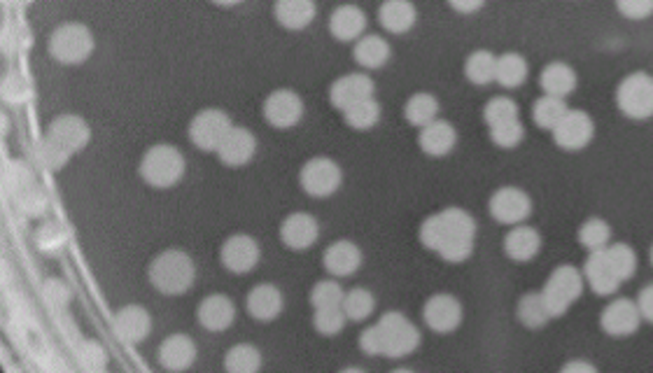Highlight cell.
<instances>
[{"mask_svg":"<svg viewBox=\"0 0 653 373\" xmlns=\"http://www.w3.org/2000/svg\"><path fill=\"white\" fill-rule=\"evenodd\" d=\"M490 138H493V143L497 147H502V150H511V147H516L525 138V129L521 124V119L493 126V129H490Z\"/></svg>","mask_w":653,"mask_h":373,"instance_id":"46","label":"cell"},{"mask_svg":"<svg viewBox=\"0 0 653 373\" xmlns=\"http://www.w3.org/2000/svg\"><path fill=\"white\" fill-rule=\"evenodd\" d=\"M362 252L355 243L350 241H336L325 250V269L336 278L350 276L360 269Z\"/></svg>","mask_w":653,"mask_h":373,"instance_id":"30","label":"cell"},{"mask_svg":"<svg viewBox=\"0 0 653 373\" xmlns=\"http://www.w3.org/2000/svg\"><path fill=\"white\" fill-rule=\"evenodd\" d=\"M47 140L66 152L68 157L82 152L91 140V129L80 115H59L47 129Z\"/></svg>","mask_w":653,"mask_h":373,"instance_id":"11","label":"cell"},{"mask_svg":"<svg viewBox=\"0 0 653 373\" xmlns=\"http://www.w3.org/2000/svg\"><path fill=\"white\" fill-rule=\"evenodd\" d=\"M304 117V101L297 91L276 89L264 101V119L273 129H292Z\"/></svg>","mask_w":653,"mask_h":373,"instance_id":"12","label":"cell"},{"mask_svg":"<svg viewBox=\"0 0 653 373\" xmlns=\"http://www.w3.org/2000/svg\"><path fill=\"white\" fill-rule=\"evenodd\" d=\"M185 157L173 145H154L140 159V175L150 187L168 189L185 175Z\"/></svg>","mask_w":653,"mask_h":373,"instance_id":"3","label":"cell"},{"mask_svg":"<svg viewBox=\"0 0 653 373\" xmlns=\"http://www.w3.org/2000/svg\"><path fill=\"white\" fill-rule=\"evenodd\" d=\"M196 360L194 341L185 334H173L159 346V362L168 371H185Z\"/></svg>","mask_w":653,"mask_h":373,"instance_id":"25","label":"cell"},{"mask_svg":"<svg viewBox=\"0 0 653 373\" xmlns=\"http://www.w3.org/2000/svg\"><path fill=\"white\" fill-rule=\"evenodd\" d=\"M222 264L231 273H248L259 262V245L252 236L236 234L222 245Z\"/></svg>","mask_w":653,"mask_h":373,"instance_id":"17","label":"cell"},{"mask_svg":"<svg viewBox=\"0 0 653 373\" xmlns=\"http://www.w3.org/2000/svg\"><path fill=\"white\" fill-rule=\"evenodd\" d=\"M584 283L586 278L581 276L574 266H560V269L551 273V278L546 280L542 294L546 304L551 308L553 318H560V315L570 311L574 301H577L581 297V292H584Z\"/></svg>","mask_w":653,"mask_h":373,"instance_id":"6","label":"cell"},{"mask_svg":"<svg viewBox=\"0 0 653 373\" xmlns=\"http://www.w3.org/2000/svg\"><path fill=\"white\" fill-rule=\"evenodd\" d=\"M467 80L476 84V87H486V84L497 80V56L486 49H479L469 56L465 63Z\"/></svg>","mask_w":653,"mask_h":373,"instance_id":"35","label":"cell"},{"mask_svg":"<svg viewBox=\"0 0 653 373\" xmlns=\"http://www.w3.org/2000/svg\"><path fill=\"white\" fill-rule=\"evenodd\" d=\"M392 49L381 35H362L355 42V61L367 70H378L390 61Z\"/></svg>","mask_w":653,"mask_h":373,"instance_id":"32","label":"cell"},{"mask_svg":"<svg viewBox=\"0 0 653 373\" xmlns=\"http://www.w3.org/2000/svg\"><path fill=\"white\" fill-rule=\"evenodd\" d=\"M367 31V14L357 5H341L336 7L329 17V33L339 42L360 40Z\"/></svg>","mask_w":653,"mask_h":373,"instance_id":"23","label":"cell"},{"mask_svg":"<svg viewBox=\"0 0 653 373\" xmlns=\"http://www.w3.org/2000/svg\"><path fill=\"white\" fill-rule=\"evenodd\" d=\"M257 152V138L252 136L250 129H243V126H231L227 138L222 140V145L217 147V157H220L222 164L231 168L245 166L248 161L255 157Z\"/></svg>","mask_w":653,"mask_h":373,"instance_id":"18","label":"cell"},{"mask_svg":"<svg viewBox=\"0 0 653 373\" xmlns=\"http://www.w3.org/2000/svg\"><path fill=\"white\" fill-rule=\"evenodd\" d=\"M346 292L341 290V285L336 280H322L311 290V304L313 308H329V306H341Z\"/></svg>","mask_w":653,"mask_h":373,"instance_id":"45","label":"cell"},{"mask_svg":"<svg viewBox=\"0 0 653 373\" xmlns=\"http://www.w3.org/2000/svg\"><path fill=\"white\" fill-rule=\"evenodd\" d=\"M273 14L287 31H304L315 19V0H276Z\"/></svg>","mask_w":653,"mask_h":373,"instance_id":"28","label":"cell"},{"mask_svg":"<svg viewBox=\"0 0 653 373\" xmlns=\"http://www.w3.org/2000/svg\"><path fill=\"white\" fill-rule=\"evenodd\" d=\"M262 367V353L250 343H238L227 353L224 369L231 373H252Z\"/></svg>","mask_w":653,"mask_h":373,"instance_id":"39","label":"cell"},{"mask_svg":"<svg viewBox=\"0 0 653 373\" xmlns=\"http://www.w3.org/2000/svg\"><path fill=\"white\" fill-rule=\"evenodd\" d=\"M210 3H215V5H220V7H234L238 3H243V0H210Z\"/></svg>","mask_w":653,"mask_h":373,"instance_id":"53","label":"cell"},{"mask_svg":"<svg viewBox=\"0 0 653 373\" xmlns=\"http://www.w3.org/2000/svg\"><path fill=\"white\" fill-rule=\"evenodd\" d=\"M376 325L385 339V357L411 355L420 346V332L402 313H385Z\"/></svg>","mask_w":653,"mask_h":373,"instance_id":"8","label":"cell"},{"mask_svg":"<svg viewBox=\"0 0 653 373\" xmlns=\"http://www.w3.org/2000/svg\"><path fill=\"white\" fill-rule=\"evenodd\" d=\"M616 5L628 19H647L653 14V0H616Z\"/></svg>","mask_w":653,"mask_h":373,"instance_id":"47","label":"cell"},{"mask_svg":"<svg viewBox=\"0 0 653 373\" xmlns=\"http://www.w3.org/2000/svg\"><path fill=\"white\" fill-rule=\"evenodd\" d=\"M49 54L54 61L66 63V66H77L84 63L94 52V35L84 24H61L49 38Z\"/></svg>","mask_w":653,"mask_h":373,"instance_id":"4","label":"cell"},{"mask_svg":"<svg viewBox=\"0 0 653 373\" xmlns=\"http://www.w3.org/2000/svg\"><path fill=\"white\" fill-rule=\"evenodd\" d=\"M196 269L192 257L182 250H166L159 257H154L150 264V283L161 294L175 297V294L187 292L194 285Z\"/></svg>","mask_w":653,"mask_h":373,"instance_id":"2","label":"cell"},{"mask_svg":"<svg viewBox=\"0 0 653 373\" xmlns=\"http://www.w3.org/2000/svg\"><path fill=\"white\" fill-rule=\"evenodd\" d=\"M567 110L570 108H567L565 98L544 94L539 101H535V105H532V119H535V124L542 126V129L553 131L560 119L565 117Z\"/></svg>","mask_w":653,"mask_h":373,"instance_id":"38","label":"cell"},{"mask_svg":"<svg viewBox=\"0 0 653 373\" xmlns=\"http://www.w3.org/2000/svg\"><path fill=\"white\" fill-rule=\"evenodd\" d=\"M374 306H376L374 294H371L369 290H364V287H355V290L346 292V297H343V304H341L346 318L353 322L367 320L369 315L374 313Z\"/></svg>","mask_w":653,"mask_h":373,"instance_id":"40","label":"cell"},{"mask_svg":"<svg viewBox=\"0 0 653 373\" xmlns=\"http://www.w3.org/2000/svg\"><path fill=\"white\" fill-rule=\"evenodd\" d=\"M374 80L364 73H350L343 75L336 80L332 87H329V101L336 110H346L357 101H364V98L374 96Z\"/></svg>","mask_w":653,"mask_h":373,"instance_id":"16","label":"cell"},{"mask_svg":"<svg viewBox=\"0 0 653 373\" xmlns=\"http://www.w3.org/2000/svg\"><path fill=\"white\" fill-rule=\"evenodd\" d=\"M425 325L437 334L455 332L462 322V306L451 294H434L423 308Z\"/></svg>","mask_w":653,"mask_h":373,"instance_id":"14","label":"cell"},{"mask_svg":"<svg viewBox=\"0 0 653 373\" xmlns=\"http://www.w3.org/2000/svg\"><path fill=\"white\" fill-rule=\"evenodd\" d=\"M637 308H640L642 320L653 322V285L644 287L640 292V297H637Z\"/></svg>","mask_w":653,"mask_h":373,"instance_id":"50","label":"cell"},{"mask_svg":"<svg viewBox=\"0 0 653 373\" xmlns=\"http://www.w3.org/2000/svg\"><path fill=\"white\" fill-rule=\"evenodd\" d=\"M360 346L367 355H385V339L381 334V329L378 325L364 329L362 339H360Z\"/></svg>","mask_w":653,"mask_h":373,"instance_id":"49","label":"cell"},{"mask_svg":"<svg viewBox=\"0 0 653 373\" xmlns=\"http://www.w3.org/2000/svg\"><path fill=\"white\" fill-rule=\"evenodd\" d=\"M483 119H486V124L493 129L497 124H507V122H514V119H521V115H518L516 101H511L509 96H497L493 101H488L486 108H483Z\"/></svg>","mask_w":653,"mask_h":373,"instance_id":"43","label":"cell"},{"mask_svg":"<svg viewBox=\"0 0 653 373\" xmlns=\"http://www.w3.org/2000/svg\"><path fill=\"white\" fill-rule=\"evenodd\" d=\"M651 264H653V250H651Z\"/></svg>","mask_w":653,"mask_h":373,"instance_id":"54","label":"cell"},{"mask_svg":"<svg viewBox=\"0 0 653 373\" xmlns=\"http://www.w3.org/2000/svg\"><path fill=\"white\" fill-rule=\"evenodd\" d=\"M640 322L642 313L640 308H637V301L630 299H616L605 308V313H602V329H605L609 336H616V339L635 334Z\"/></svg>","mask_w":653,"mask_h":373,"instance_id":"15","label":"cell"},{"mask_svg":"<svg viewBox=\"0 0 653 373\" xmlns=\"http://www.w3.org/2000/svg\"><path fill=\"white\" fill-rule=\"evenodd\" d=\"M448 5H451L453 10L460 14H474V12H479L483 5H486V0H448Z\"/></svg>","mask_w":653,"mask_h":373,"instance_id":"51","label":"cell"},{"mask_svg":"<svg viewBox=\"0 0 653 373\" xmlns=\"http://www.w3.org/2000/svg\"><path fill=\"white\" fill-rule=\"evenodd\" d=\"M504 250H507V255L514 259V262H530V259H535L537 252L542 250V236L532 227L514 224V229L504 238Z\"/></svg>","mask_w":653,"mask_h":373,"instance_id":"29","label":"cell"},{"mask_svg":"<svg viewBox=\"0 0 653 373\" xmlns=\"http://www.w3.org/2000/svg\"><path fill=\"white\" fill-rule=\"evenodd\" d=\"M341 178V166L336 161L315 157L306 161L304 168H301L299 182L306 194L315 196V199H325V196H332L341 187Z\"/></svg>","mask_w":653,"mask_h":373,"instance_id":"9","label":"cell"},{"mask_svg":"<svg viewBox=\"0 0 653 373\" xmlns=\"http://www.w3.org/2000/svg\"><path fill=\"white\" fill-rule=\"evenodd\" d=\"M196 318H199V325L208 329V332H224L236 318V306L224 294H210L199 304Z\"/></svg>","mask_w":653,"mask_h":373,"instance_id":"19","label":"cell"},{"mask_svg":"<svg viewBox=\"0 0 653 373\" xmlns=\"http://www.w3.org/2000/svg\"><path fill=\"white\" fill-rule=\"evenodd\" d=\"M152 329V318L143 306H124L115 315V332L126 343H140Z\"/></svg>","mask_w":653,"mask_h":373,"instance_id":"24","label":"cell"},{"mask_svg":"<svg viewBox=\"0 0 653 373\" xmlns=\"http://www.w3.org/2000/svg\"><path fill=\"white\" fill-rule=\"evenodd\" d=\"M439 115V101L427 91H420V94H413L404 105V117L406 122L423 129L430 122H434Z\"/></svg>","mask_w":653,"mask_h":373,"instance_id":"33","label":"cell"},{"mask_svg":"<svg viewBox=\"0 0 653 373\" xmlns=\"http://www.w3.org/2000/svg\"><path fill=\"white\" fill-rule=\"evenodd\" d=\"M616 105L630 119L653 117V75L630 73L616 89Z\"/></svg>","mask_w":653,"mask_h":373,"instance_id":"5","label":"cell"},{"mask_svg":"<svg viewBox=\"0 0 653 373\" xmlns=\"http://www.w3.org/2000/svg\"><path fill=\"white\" fill-rule=\"evenodd\" d=\"M283 292L276 285H257L248 294V313L259 322L276 320L283 311Z\"/></svg>","mask_w":653,"mask_h":373,"instance_id":"27","label":"cell"},{"mask_svg":"<svg viewBox=\"0 0 653 373\" xmlns=\"http://www.w3.org/2000/svg\"><path fill=\"white\" fill-rule=\"evenodd\" d=\"M551 133L558 147H563L567 152H579L591 145V140L595 136V124L588 112L570 108Z\"/></svg>","mask_w":653,"mask_h":373,"instance_id":"10","label":"cell"},{"mask_svg":"<svg viewBox=\"0 0 653 373\" xmlns=\"http://www.w3.org/2000/svg\"><path fill=\"white\" fill-rule=\"evenodd\" d=\"M231 126H234V122H231L227 112L206 108L196 112L192 122H189V140H192L201 152H217V147L227 138Z\"/></svg>","mask_w":653,"mask_h":373,"instance_id":"7","label":"cell"},{"mask_svg":"<svg viewBox=\"0 0 653 373\" xmlns=\"http://www.w3.org/2000/svg\"><path fill=\"white\" fill-rule=\"evenodd\" d=\"M40 159H42V164H45L49 171H59V168L66 164V161L70 159L66 152H61L59 147H56L54 143H49V140L45 138L42 140V150H40Z\"/></svg>","mask_w":653,"mask_h":373,"instance_id":"48","label":"cell"},{"mask_svg":"<svg viewBox=\"0 0 653 373\" xmlns=\"http://www.w3.org/2000/svg\"><path fill=\"white\" fill-rule=\"evenodd\" d=\"M418 12L411 0H385L378 10V21L388 33L402 35L416 26Z\"/></svg>","mask_w":653,"mask_h":373,"instance_id":"26","label":"cell"},{"mask_svg":"<svg viewBox=\"0 0 653 373\" xmlns=\"http://www.w3.org/2000/svg\"><path fill=\"white\" fill-rule=\"evenodd\" d=\"M318 220L308 213H294L280 227V238L290 250H308L318 241Z\"/></svg>","mask_w":653,"mask_h":373,"instance_id":"20","label":"cell"},{"mask_svg":"<svg viewBox=\"0 0 653 373\" xmlns=\"http://www.w3.org/2000/svg\"><path fill=\"white\" fill-rule=\"evenodd\" d=\"M528 80V61L521 54L507 52L497 56V80L504 89H516Z\"/></svg>","mask_w":653,"mask_h":373,"instance_id":"34","label":"cell"},{"mask_svg":"<svg viewBox=\"0 0 653 373\" xmlns=\"http://www.w3.org/2000/svg\"><path fill=\"white\" fill-rule=\"evenodd\" d=\"M565 371L567 373H570V371H588V373H591V371H595V367H593V364H586V362H572V364H567Z\"/></svg>","mask_w":653,"mask_h":373,"instance_id":"52","label":"cell"},{"mask_svg":"<svg viewBox=\"0 0 653 373\" xmlns=\"http://www.w3.org/2000/svg\"><path fill=\"white\" fill-rule=\"evenodd\" d=\"M539 84H542L544 94L567 98L574 89H577V73H574V68L567 66V63L553 61L542 70Z\"/></svg>","mask_w":653,"mask_h":373,"instance_id":"31","label":"cell"},{"mask_svg":"<svg viewBox=\"0 0 653 373\" xmlns=\"http://www.w3.org/2000/svg\"><path fill=\"white\" fill-rule=\"evenodd\" d=\"M343 119H346V124L355 131L374 129L378 119H381V105H378L374 96L364 98V101H357L350 105V108L343 110Z\"/></svg>","mask_w":653,"mask_h":373,"instance_id":"37","label":"cell"},{"mask_svg":"<svg viewBox=\"0 0 653 373\" xmlns=\"http://www.w3.org/2000/svg\"><path fill=\"white\" fill-rule=\"evenodd\" d=\"M579 241L584 243V248L591 250V252L605 250L609 245V241H612V229H609V224L605 220H600V217H593V220H588L584 227H581Z\"/></svg>","mask_w":653,"mask_h":373,"instance_id":"42","label":"cell"},{"mask_svg":"<svg viewBox=\"0 0 653 373\" xmlns=\"http://www.w3.org/2000/svg\"><path fill=\"white\" fill-rule=\"evenodd\" d=\"M584 278L586 283L591 285V290L595 294H602V297L614 294L621 285V278L616 276L614 266L609 264V257L605 250L591 252V257H588V262L584 266Z\"/></svg>","mask_w":653,"mask_h":373,"instance_id":"22","label":"cell"},{"mask_svg":"<svg viewBox=\"0 0 653 373\" xmlns=\"http://www.w3.org/2000/svg\"><path fill=\"white\" fill-rule=\"evenodd\" d=\"M346 313H343L341 306H329V308H315L313 315V327L318 329L322 336H334L339 334L343 325H346Z\"/></svg>","mask_w":653,"mask_h":373,"instance_id":"44","label":"cell"},{"mask_svg":"<svg viewBox=\"0 0 653 373\" xmlns=\"http://www.w3.org/2000/svg\"><path fill=\"white\" fill-rule=\"evenodd\" d=\"M518 320H521L523 325L530 329L544 327L546 322L553 320V313H551L549 304H546L542 292L525 294V297L521 299V304H518Z\"/></svg>","mask_w":653,"mask_h":373,"instance_id":"36","label":"cell"},{"mask_svg":"<svg viewBox=\"0 0 653 373\" xmlns=\"http://www.w3.org/2000/svg\"><path fill=\"white\" fill-rule=\"evenodd\" d=\"M607 257H609V264L614 266L616 276L621 278V283H626L628 278L635 276L637 271V255L635 250L630 248L626 243H612L605 248Z\"/></svg>","mask_w":653,"mask_h":373,"instance_id":"41","label":"cell"},{"mask_svg":"<svg viewBox=\"0 0 653 373\" xmlns=\"http://www.w3.org/2000/svg\"><path fill=\"white\" fill-rule=\"evenodd\" d=\"M532 213L530 196L518 187L497 189L490 199V215L500 224H521Z\"/></svg>","mask_w":653,"mask_h":373,"instance_id":"13","label":"cell"},{"mask_svg":"<svg viewBox=\"0 0 653 373\" xmlns=\"http://www.w3.org/2000/svg\"><path fill=\"white\" fill-rule=\"evenodd\" d=\"M420 150L430 157H446L455 150V143H458V131H455L453 124L444 122V119H434L427 126L420 129L418 136Z\"/></svg>","mask_w":653,"mask_h":373,"instance_id":"21","label":"cell"},{"mask_svg":"<svg viewBox=\"0 0 653 373\" xmlns=\"http://www.w3.org/2000/svg\"><path fill=\"white\" fill-rule=\"evenodd\" d=\"M476 238L474 217L462 208H446L427 217L420 227V243L437 252L444 262L460 264L472 255Z\"/></svg>","mask_w":653,"mask_h":373,"instance_id":"1","label":"cell"}]
</instances>
